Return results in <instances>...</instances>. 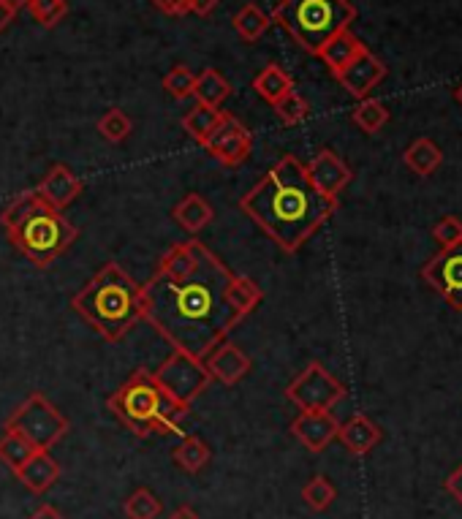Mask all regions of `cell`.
<instances>
[{
	"mask_svg": "<svg viewBox=\"0 0 462 519\" xmlns=\"http://www.w3.org/2000/svg\"><path fill=\"white\" fill-rule=\"evenodd\" d=\"M229 278V267L199 242V264L188 278L169 280L155 272L142 286V318L177 351L204 359L242 321L226 302Z\"/></svg>",
	"mask_w": 462,
	"mask_h": 519,
	"instance_id": "cell-1",
	"label": "cell"
},
{
	"mask_svg": "<svg viewBox=\"0 0 462 519\" xmlns=\"http://www.w3.org/2000/svg\"><path fill=\"white\" fill-rule=\"evenodd\" d=\"M240 210L280 250L297 253L335 215L337 199L318 193L305 164L286 155L240 199Z\"/></svg>",
	"mask_w": 462,
	"mask_h": 519,
	"instance_id": "cell-2",
	"label": "cell"
},
{
	"mask_svg": "<svg viewBox=\"0 0 462 519\" xmlns=\"http://www.w3.org/2000/svg\"><path fill=\"white\" fill-rule=\"evenodd\" d=\"M71 308L98 335L117 343L142 318V286L120 264L109 261L74 294Z\"/></svg>",
	"mask_w": 462,
	"mask_h": 519,
	"instance_id": "cell-3",
	"label": "cell"
},
{
	"mask_svg": "<svg viewBox=\"0 0 462 519\" xmlns=\"http://www.w3.org/2000/svg\"><path fill=\"white\" fill-rule=\"evenodd\" d=\"M106 405L136 438L169 435L191 414V405L177 403L155 384L153 370H136Z\"/></svg>",
	"mask_w": 462,
	"mask_h": 519,
	"instance_id": "cell-4",
	"label": "cell"
},
{
	"mask_svg": "<svg viewBox=\"0 0 462 519\" xmlns=\"http://www.w3.org/2000/svg\"><path fill=\"white\" fill-rule=\"evenodd\" d=\"M270 20L289 30L299 47L318 55L332 36L357 20V9L351 0H280Z\"/></svg>",
	"mask_w": 462,
	"mask_h": 519,
	"instance_id": "cell-5",
	"label": "cell"
},
{
	"mask_svg": "<svg viewBox=\"0 0 462 519\" xmlns=\"http://www.w3.org/2000/svg\"><path fill=\"white\" fill-rule=\"evenodd\" d=\"M6 231H9L11 245L39 270H47L52 261L60 259L79 234L77 226L68 221L63 212L52 210L44 202L36 204L17 226Z\"/></svg>",
	"mask_w": 462,
	"mask_h": 519,
	"instance_id": "cell-6",
	"label": "cell"
},
{
	"mask_svg": "<svg viewBox=\"0 0 462 519\" xmlns=\"http://www.w3.org/2000/svg\"><path fill=\"white\" fill-rule=\"evenodd\" d=\"M68 419L60 414L55 405L49 403L47 397L33 392L25 403L11 414L3 430L22 435L25 441H30L36 449H52L55 443H60L68 435Z\"/></svg>",
	"mask_w": 462,
	"mask_h": 519,
	"instance_id": "cell-7",
	"label": "cell"
},
{
	"mask_svg": "<svg viewBox=\"0 0 462 519\" xmlns=\"http://www.w3.org/2000/svg\"><path fill=\"white\" fill-rule=\"evenodd\" d=\"M153 378L166 395L183 405H191L212 381L210 370L204 367V359H196V356L177 351V348L155 367Z\"/></svg>",
	"mask_w": 462,
	"mask_h": 519,
	"instance_id": "cell-8",
	"label": "cell"
},
{
	"mask_svg": "<svg viewBox=\"0 0 462 519\" xmlns=\"http://www.w3.org/2000/svg\"><path fill=\"white\" fill-rule=\"evenodd\" d=\"M346 392V386L340 384L335 375L324 370V365H318V362H310L286 386V397L297 405L299 411H332L346 397Z\"/></svg>",
	"mask_w": 462,
	"mask_h": 519,
	"instance_id": "cell-9",
	"label": "cell"
},
{
	"mask_svg": "<svg viewBox=\"0 0 462 519\" xmlns=\"http://www.w3.org/2000/svg\"><path fill=\"white\" fill-rule=\"evenodd\" d=\"M422 278L449 302V308L462 310V242L435 253L422 270Z\"/></svg>",
	"mask_w": 462,
	"mask_h": 519,
	"instance_id": "cell-10",
	"label": "cell"
},
{
	"mask_svg": "<svg viewBox=\"0 0 462 519\" xmlns=\"http://www.w3.org/2000/svg\"><path fill=\"white\" fill-rule=\"evenodd\" d=\"M207 153L218 161V164L229 166H240L242 161H248V155L253 153V134L245 128V125L237 120L234 115H223L221 125L212 131V136L207 139Z\"/></svg>",
	"mask_w": 462,
	"mask_h": 519,
	"instance_id": "cell-11",
	"label": "cell"
},
{
	"mask_svg": "<svg viewBox=\"0 0 462 519\" xmlns=\"http://www.w3.org/2000/svg\"><path fill=\"white\" fill-rule=\"evenodd\" d=\"M305 172H308V180L313 183V188L329 196V199H337L343 193V188L354 180V172L348 169L346 161L337 158L332 150H318L310 158V164L305 166Z\"/></svg>",
	"mask_w": 462,
	"mask_h": 519,
	"instance_id": "cell-12",
	"label": "cell"
},
{
	"mask_svg": "<svg viewBox=\"0 0 462 519\" xmlns=\"http://www.w3.org/2000/svg\"><path fill=\"white\" fill-rule=\"evenodd\" d=\"M335 77L351 96L362 101V98L370 96V90L386 77V66L365 47L346 68H340Z\"/></svg>",
	"mask_w": 462,
	"mask_h": 519,
	"instance_id": "cell-13",
	"label": "cell"
},
{
	"mask_svg": "<svg viewBox=\"0 0 462 519\" xmlns=\"http://www.w3.org/2000/svg\"><path fill=\"white\" fill-rule=\"evenodd\" d=\"M340 422L329 411H302L291 422V435L297 438L308 452H324L337 438Z\"/></svg>",
	"mask_w": 462,
	"mask_h": 519,
	"instance_id": "cell-14",
	"label": "cell"
},
{
	"mask_svg": "<svg viewBox=\"0 0 462 519\" xmlns=\"http://www.w3.org/2000/svg\"><path fill=\"white\" fill-rule=\"evenodd\" d=\"M204 367L210 370L212 381H221L226 386L240 384L245 375L251 373V356L245 354L240 346L234 343H226L223 340L221 346H215L210 354L204 356Z\"/></svg>",
	"mask_w": 462,
	"mask_h": 519,
	"instance_id": "cell-15",
	"label": "cell"
},
{
	"mask_svg": "<svg viewBox=\"0 0 462 519\" xmlns=\"http://www.w3.org/2000/svg\"><path fill=\"white\" fill-rule=\"evenodd\" d=\"M85 183H82V177L74 174L68 166L63 164H55L44 174V180L39 183L36 193L41 196V202L49 204L52 210H66L68 204L77 199L79 193H82Z\"/></svg>",
	"mask_w": 462,
	"mask_h": 519,
	"instance_id": "cell-16",
	"label": "cell"
},
{
	"mask_svg": "<svg viewBox=\"0 0 462 519\" xmlns=\"http://www.w3.org/2000/svg\"><path fill=\"white\" fill-rule=\"evenodd\" d=\"M381 438H384L381 427L365 414L351 416V419H348L346 424H340V430H337V441L343 443L351 454H357V457H365V454L373 452L378 443H381Z\"/></svg>",
	"mask_w": 462,
	"mask_h": 519,
	"instance_id": "cell-17",
	"label": "cell"
},
{
	"mask_svg": "<svg viewBox=\"0 0 462 519\" xmlns=\"http://www.w3.org/2000/svg\"><path fill=\"white\" fill-rule=\"evenodd\" d=\"M14 476H17L33 495H44V492H49L58 484L60 465L47 449H39V452L33 454Z\"/></svg>",
	"mask_w": 462,
	"mask_h": 519,
	"instance_id": "cell-18",
	"label": "cell"
},
{
	"mask_svg": "<svg viewBox=\"0 0 462 519\" xmlns=\"http://www.w3.org/2000/svg\"><path fill=\"white\" fill-rule=\"evenodd\" d=\"M172 218L180 223L188 234H199V231H204L210 226L212 218H215V210H212V204L207 202L204 196L188 193V196H183L180 202L174 204Z\"/></svg>",
	"mask_w": 462,
	"mask_h": 519,
	"instance_id": "cell-19",
	"label": "cell"
},
{
	"mask_svg": "<svg viewBox=\"0 0 462 519\" xmlns=\"http://www.w3.org/2000/svg\"><path fill=\"white\" fill-rule=\"evenodd\" d=\"M199 264V240H188L183 245H172L158 261V275L169 280L188 278Z\"/></svg>",
	"mask_w": 462,
	"mask_h": 519,
	"instance_id": "cell-20",
	"label": "cell"
},
{
	"mask_svg": "<svg viewBox=\"0 0 462 519\" xmlns=\"http://www.w3.org/2000/svg\"><path fill=\"white\" fill-rule=\"evenodd\" d=\"M362 49H365V44L351 30H340L337 36H332L324 47L318 49V58L327 63L332 74H337L340 68H346L351 60L357 58Z\"/></svg>",
	"mask_w": 462,
	"mask_h": 519,
	"instance_id": "cell-21",
	"label": "cell"
},
{
	"mask_svg": "<svg viewBox=\"0 0 462 519\" xmlns=\"http://www.w3.org/2000/svg\"><path fill=\"white\" fill-rule=\"evenodd\" d=\"M261 299H264V291L259 289V283L253 278L231 275L229 283H226V302L240 318L251 316L253 310L261 305Z\"/></svg>",
	"mask_w": 462,
	"mask_h": 519,
	"instance_id": "cell-22",
	"label": "cell"
},
{
	"mask_svg": "<svg viewBox=\"0 0 462 519\" xmlns=\"http://www.w3.org/2000/svg\"><path fill=\"white\" fill-rule=\"evenodd\" d=\"M223 115H226V112H223L221 106H207L196 101V106L188 109V112L183 115V128L193 136V139H196V142H199V145H207V139L212 136V131L221 125Z\"/></svg>",
	"mask_w": 462,
	"mask_h": 519,
	"instance_id": "cell-23",
	"label": "cell"
},
{
	"mask_svg": "<svg viewBox=\"0 0 462 519\" xmlns=\"http://www.w3.org/2000/svg\"><path fill=\"white\" fill-rule=\"evenodd\" d=\"M403 161L405 166L414 174H419V177H430V174L443 164V153L433 139L422 136V139H416L414 145L405 150Z\"/></svg>",
	"mask_w": 462,
	"mask_h": 519,
	"instance_id": "cell-24",
	"label": "cell"
},
{
	"mask_svg": "<svg viewBox=\"0 0 462 519\" xmlns=\"http://www.w3.org/2000/svg\"><path fill=\"white\" fill-rule=\"evenodd\" d=\"M172 460L177 468H183L185 473L204 471L212 460L210 446L199 438V435H185L180 446H174Z\"/></svg>",
	"mask_w": 462,
	"mask_h": 519,
	"instance_id": "cell-25",
	"label": "cell"
},
{
	"mask_svg": "<svg viewBox=\"0 0 462 519\" xmlns=\"http://www.w3.org/2000/svg\"><path fill=\"white\" fill-rule=\"evenodd\" d=\"M229 96H231V82L223 77L221 71H215V68H204L202 74L196 77L193 98H196L199 104L221 106Z\"/></svg>",
	"mask_w": 462,
	"mask_h": 519,
	"instance_id": "cell-26",
	"label": "cell"
},
{
	"mask_svg": "<svg viewBox=\"0 0 462 519\" xmlns=\"http://www.w3.org/2000/svg\"><path fill=\"white\" fill-rule=\"evenodd\" d=\"M253 90H256L264 101H270V104L275 106L280 98H286L291 90H294V82H291V77L283 68L272 63V66H267L261 71L259 77L253 79Z\"/></svg>",
	"mask_w": 462,
	"mask_h": 519,
	"instance_id": "cell-27",
	"label": "cell"
},
{
	"mask_svg": "<svg viewBox=\"0 0 462 519\" xmlns=\"http://www.w3.org/2000/svg\"><path fill=\"white\" fill-rule=\"evenodd\" d=\"M270 22V14H264L256 3H248V6H242V9L234 14V30H237L240 39L248 41V44L259 41L261 36L267 33V28H270Z\"/></svg>",
	"mask_w": 462,
	"mask_h": 519,
	"instance_id": "cell-28",
	"label": "cell"
},
{
	"mask_svg": "<svg viewBox=\"0 0 462 519\" xmlns=\"http://www.w3.org/2000/svg\"><path fill=\"white\" fill-rule=\"evenodd\" d=\"M36 452H39V449L30 441H25L22 435L11 433V430H3V435H0V462L9 465L11 473L20 471L22 465H25Z\"/></svg>",
	"mask_w": 462,
	"mask_h": 519,
	"instance_id": "cell-29",
	"label": "cell"
},
{
	"mask_svg": "<svg viewBox=\"0 0 462 519\" xmlns=\"http://www.w3.org/2000/svg\"><path fill=\"white\" fill-rule=\"evenodd\" d=\"M351 120L365 131V134H378L386 123H389V109H386L384 101L378 98H362L354 109Z\"/></svg>",
	"mask_w": 462,
	"mask_h": 519,
	"instance_id": "cell-30",
	"label": "cell"
},
{
	"mask_svg": "<svg viewBox=\"0 0 462 519\" xmlns=\"http://www.w3.org/2000/svg\"><path fill=\"white\" fill-rule=\"evenodd\" d=\"M123 511H126L128 519H158L164 514V503L147 487H139V490L128 495Z\"/></svg>",
	"mask_w": 462,
	"mask_h": 519,
	"instance_id": "cell-31",
	"label": "cell"
},
{
	"mask_svg": "<svg viewBox=\"0 0 462 519\" xmlns=\"http://www.w3.org/2000/svg\"><path fill=\"white\" fill-rule=\"evenodd\" d=\"M96 128H98V134L104 136L106 142L117 145V142H123V139L131 136V131H134V123H131V117H128L123 109H109V112H104V115L98 117Z\"/></svg>",
	"mask_w": 462,
	"mask_h": 519,
	"instance_id": "cell-32",
	"label": "cell"
},
{
	"mask_svg": "<svg viewBox=\"0 0 462 519\" xmlns=\"http://www.w3.org/2000/svg\"><path fill=\"white\" fill-rule=\"evenodd\" d=\"M337 498L335 484L327 476H313V479L302 487V500L308 503L313 511H327Z\"/></svg>",
	"mask_w": 462,
	"mask_h": 519,
	"instance_id": "cell-33",
	"label": "cell"
},
{
	"mask_svg": "<svg viewBox=\"0 0 462 519\" xmlns=\"http://www.w3.org/2000/svg\"><path fill=\"white\" fill-rule=\"evenodd\" d=\"M28 9L39 20V25L58 28L63 17L68 14V3L66 0H28Z\"/></svg>",
	"mask_w": 462,
	"mask_h": 519,
	"instance_id": "cell-34",
	"label": "cell"
},
{
	"mask_svg": "<svg viewBox=\"0 0 462 519\" xmlns=\"http://www.w3.org/2000/svg\"><path fill=\"white\" fill-rule=\"evenodd\" d=\"M193 87H196V74L191 68L185 66H174L169 74L164 77V90L177 101L193 96Z\"/></svg>",
	"mask_w": 462,
	"mask_h": 519,
	"instance_id": "cell-35",
	"label": "cell"
},
{
	"mask_svg": "<svg viewBox=\"0 0 462 519\" xmlns=\"http://www.w3.org/2000/svg\"><path fill=\"white\" fill-rule=\"evenodd\" d=\"M275 112H278V117L286 125H299L302 120H308L310 106H308V101H305V98L299 96L297 90H291L289 96L280 98L278 104H275Z\"/></svg>",
	"mask_w": 462,
	"mask_h": 519,
	"instance_id": "cell-36",
	"label": "cell"
},
{
	"mask_svg": "<svg viewBox=\"0 0 462 519\" xmlns=\"http://www.w3.org/2000/svg\"><path fill=\"white\" fill-rule=\"evenodd\" d=\"M39 202H41V196L36 193V188H33V191L20 193V196H17V199H14V202H11L6 210H3V215H0V223H3V229H11V226H17V223H20L22 218H25V215H28V212L33 210V207H36Z\"/></svg>",
	"mask_w": 462,
	"mask_h": 519,
	"instance_id": "cell-37",
	"label": "cell"
},
{
	"mask_svg": "<svg viewBox=\"0 0 462 519\" xmlns=\"http://www.w3.org/2000/svg\"><path fill=\"white\" fill-rule=\"evenodd\" d=\"M433 240L441 248H454L462 242V221L457 215H443L441 221L433 226Z\"/></svg>",
	"mask_w": 462,
	"mask_h": 519,
	"instance_id": "cell-38",
	"label": "cell"
},
{
	"mask_svg": "<svg viewBox=\"0 0 462 519\" xmlns=\"http://www.w3.org/2000/svg\"><path fill=\"white\" fill-rule=\"evenodd\" d=\"M155 9H161L164 14H172V17H183V14H191V0H150Z\"/></svg>",
	"mask_w": 462,
	"mask_h": 519,
	"instance_id": "cell-39",
	"label": "cell"
},
{
	"mask_svg": "<svg viewBox=\"0 0 462 519\" xmlns=\"http://www.w3.org/2000/svg\"><path fill=\"white\" fill-rule=\"evenodd\" d=\"M443 487H446V492H449V495H452V498L462 506V465L452 473V476H449V479H446Z\"/></svg>",
	"mask_w": 462,
	"mask_h": 519,
	"instance_id": "cell-40",
	"label": "cell"
},
{
	"mask_svg": "<svg viewBox=\"0 0 462 519\" xmlns=\"http://www.w3.org/2000/svg\"><path fill=\"white\" fill-rule=\"evenodd\" d=\"M28 519H66V517H63V514H60V511L55 509L52 503H41L39 509L33 511Z\"/></svg>",
	"mask_w": 462,
	"mask_h": 519,
	"instance_id": "cell-41",
	"label": "cell"
},
{
	"mask_svg": "<svg viewBox=\"0 0 462 519\" xmlns=\"http://www.w3.org/2000/svg\"><path fill=\"white\" fill-rule=\"evenodd\" d=\"M218 6V0H191V14H199V17H210L212 11Z\"/></svg>",
	"mask_w": 462,
	"mask_h": 519,
	"instance_id": "cell-42",
	"label": "cell"
},
{
	"mask_svg": "<svg viewBox=\"0 0 462 519\" xmlns=\"http://www.w3.org/2000/svg\"><path fill=\"white\" fill-rule=\"evenodd\" d=\"M14 17H17V14H14V11H11L3 0H0V33L9 28L11 22H14Z\"/></svg>",
	"mask_w": 462,
	"mask_h": 519,
	"instance_id": "cell-43",
	"label": "cell"
},
{
	"mask_svg": "<svg viewBox=\"0 0 462 519\" xmlns=\"http://www.w3.org/2000/svg\"><path fill=\"white\" fill-rule=\"evenodd\" d=\"M169 519H199V514L191 509V506H180L169 514Z\"/></svg>",
	"mask_w": 462,
	"mask_h": 519,
	"instance_id": "cell-44",
	"label": "cell"
},
{
	"mask_svg": "<svg viewBox=\"0 0 462 519\" xmlns=\"http://www.w3.org/2000/svg\"><path fill=\"white\" fill-rule=\"evenodd\" d=\"M3 3H6V6H9V9L14 11V14L28 6V0H3Z\"/></svg>",
	"mask_w": 462,
	"mask_h": 519,
	"instance_id": "cell-45",
	"label": "cell"
},
{
	"mask_svg": "<svg viewBox=\"0 0 462 519\" xmlns=\"http://www.w3.org/2000/svg\"><path fill=\"white\" fill-rule=\"evenodd\" d=\"M454 98H457V104L462 106V85L457 87V90H454Z\"/></svg>",
	"mask_w": 462,
	"mask_h": 519,
	"instance_id": "cell-46",
	"label": "cell"
}]
</instances>
